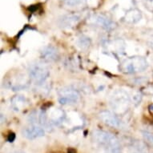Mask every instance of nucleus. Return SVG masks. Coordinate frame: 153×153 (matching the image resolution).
Returning a JSON list of instances; mask_svg holds the SVG:
<instances>
[{
    "mask_svg": "<svg viewBox=\"0 0 153 153\" xmlns=\"http://www.w3.org/2000/svg\"><path fill=\"white\" fill-rule=\"evenodd\" d=\"M148 67L147 59L142 56H133L122 62L120 69L122 72L127 74L141 72L145 71Z\"/></svg>",
    "mask_w": 153,
    "mask_h": 153,
    "instance_id": "1",
    "label": "nucleus"
},
{
    "mask_svg": "<svg viewBox=\"0 0 153 153\" xmlns=\"http://www.w3.org/2000/svg\"><path fill=\"white\" fill-rule=\"evenodd\" d=\"M131 103V97L126 91L117 90L113 93L111 98V105L116 111H125Z\"/></svg>",
    "mask_w": 153,
    "mask_h": 153,
    "instance_id": "2",
    "label": "nucleus"
},
{
    "mask_svg": "<svg viewBox=\"0 0 153 153\" xmlns=\"http://www.w3.org/2000/svg\"><path fill=\"white\" fill-rule=\"evenodd\" d=\"M49 75V69L42 63H34L29 68V75L30 79L38 85L43 84L48 79Z\"/></svg>",
    "mask_w": 153,
    "mask_h": 153,
    "instance_id": "3",
    "label": "nucleus"
},
{
    "mask_svg": "<svg viewBox=\"0 0 153 153\" xmlns=\"http://www.w3.org/2000/svg\"><path fill=\"white\" fill-rule=\"evenodd\" d=\"M93 139L99 144L104 147V150L115 146L120 145L116 136L104 131H95L93 132Z\"/></svg>",
    "mask_w": 153,
    "mask_h": 153,
    "instance_id": "4",
    "label": "nucleus"
},
{
    "mask_svg": "<svg viewBox=\"0 0 153 153\" xmlns=\"http://www.w3.org/2000/svg\"><path fill=\"white\" fill-rule=\"evenodd\" d=\"M80 95L79 93L75 89L68 88L63 89L59 92V102L63 105L76 103L79 100Z\"/></svg>",
    "mask_w": 153,
    "mask_h": 153,
    "instance_id": "5",
    "label": "nucleus"
},
{
    "mask_svg": "<svg viewBox=\"0 0 153 153\" xmlns=\"http://www.w3.org/2000/svg\"><path fill=\"white\" fill-rule=\"evenodd\" d=\"M23 136H25L26 138L28 140H35V139L39 138L42 137L45 135V131L39 125H36V124H33L26 128L23 131Z\"/></svg>",
    "mask_w": 153,
    "mask_h": 153,
    "instance_id": "6",
    "label": "nucleus"
},
{
    "mask_svg": "<svg viewBox=\"0 0 153 153\" xmlns=\"http://www.w3.org/2000/svg\"><path fill=\"white\" fill-rule=\"evenodd\" d=\"M100 119L103 121V123L107 125L112 127V128H118L120 124V121L116 116V114H114L109 111H103L100 113Z\"/></svg>",
    "mask_w": 153,
    "mask_h": 153,
    "instance_id": "7",
    "label": "nucleus"
},
{
    "mask_svg": "<svg viewBox=\"0 0 153 153\" xmlns=\"http://www.w3.org/2000/svg\"><path fill=\"white\" fill-rule=\"evenodd\" d=\"M41 58L47 62H54L58 60L59 58V54L57 49L53 46H46L41 51Z\"/></svg>",
    "mask_w": 153,
    "mask_h": 153,
    "instance_id": "8",
    "label": "nucleus"
},
{
    "mask_svg": "<svg viewBox=\"0 0 153 153\" xmlns=\"http://www.w3.org/2000/svg\"><path fill=\"white\" fill-rule=\"evenodd\" d=\"M91 20L95 25H98L106 30H111L115 27V23L111 20L109 18L103 15H93Z\"/></svg>",
    "mask_w": 153,
    "mask_h": 153,
    "instance_id": "9",
    "label": "nucleus"
},
{
    "mask_svg": "<svg viewBox=\"0 0 153 153\" xmlns=\"http://www.w3.org/2000/svg\"><path fill=\"white\" fill-rule=\"evenodd\" d=\"M79 22V16L77 15H68L59 20V25L63 28H72Z\"/></svg>",
    "mask_w": 153,
    "mask_h": 153,
    "instance_id": "10",
    "label": "nucleus"
},
{
    "mask_svg": "<svg viewBox=\"0 0 153 153\" xmlns=\"http://www.w3.org/2000/svg\"><path fill=\"white\" fill-rule=\"evenodd\" d=\"M141 19H142V13L140 10L136 8H133L128 10L123 17V19L126 23H131V24L138 23Z\"/></svg>",
    "mask_w": 153,
    "mask_h": 153,
    "instance_id": "11",
    "label": "nucleus"
},
{
    "mask_svg": "<svg viewBox=\"0 0 153 153\" xmlns=\"http://www.w3.org/2000/svg\"><path fill=\"white\" fill-rule=\"evenodd\" d=\"M27 104V99L23 95H15L10 100V106L14 111H19Z\"/></svg>",
    "mask_w": 153,
    "mask_h": 153,
    "instance_id": "12",
    "label": "nucleus"
},
{
    "mask_svg": "<svg viewBox=\"0 0 153 153\" xmlns=\"http://www.w3.org/2000/svg\"><path fill=\"white\" fill-rule=\"evenodd\" d=\"M77 44L81 49H87L90 47L91 45V40L87 36L82 35L79 38L78 40H77Z\"/></svg>",
    "mask_w": 153,
    "mask_h": 153,
    "instance_id": "13",
    "label": "nucleus"
},
{
    "mask_svg": "<svg viewBox=\"0 0 153 153\" xmlns=\"http://www.w3.org/2000/svg\"><path fill=\"white\" fill-rule=\"evenodd\" d=\"M87 0H64V4L70 7H75L84 4Z\"/></svg>",
    "mask_w": 153,
    "mask_h": 153,
    "instance_id": "14",
    "label": "nucleus"
},
{
    "mask_svg": "<svg viewBox=\"0 0 153 153\" xmlns=\"http://www.w3.org/2000/svg\"><path fill=\"white\" fill-rule=\"evenodd\" d=\"M142 136L146 143L153 148V133L149 131H142Z\"/></svg>",
    "mask_w": 153,
    "mask_h": 153,
    "instance_id": "15",
    "label": "nucleus"
},
{
    "mask_svg": "<svg viewBox=\"0 0 153 153\" xmlns=\"http://www.w3.org/2000/svg\"><path fill=\"white\" fill-rule=\"evenodd\" d=\"M133 149H135L137 153H146L147 150H146V147L144 144L140 142H136V143L133 144Z\"/></svg>",
    "mask_w": 153,
    "mask_h": 153,
    "instance_id": "16",
    "label": "nucleus"
},
{
    "mask_svg": "<svg viewBox=\"0 0 153 153\" xmlns=\"http://www.w3.org/2000/svg\"><path fill=\"white\" fill-rule=\"evenodd\" d=\"M104 151H105L104 153H121V147L120 145H117L112 147V148H108V149H106Z\"/></svg>",
    "mask_w": 153,
    "mask_h": 153,
    "instance_id": "17",
    "label": "nucleus"
},
{
    "mask_svg": "<svg viewBox=\"0 0 153 153\" xmlns=\"http://www.w3.org/2000/svg\"><path fill=\"white\" fill-rule=\"evenodd\" d=\"M145 8L150 12H153V0H145L143 3Z\"/></svg>",
    "mask_w": 153,
    "mask_h": 153,
    "instance_id": "18",
    "label": "nucleus"
},
{
    "mask_svg": "<svg viewBox=\"0 0 153 153\" xmlns=\"http://www.w3.org/2000/svg\"><path fill=\"white\" fill-rule=\"evenodd\" d=\"M15 140V134L14 132H10L7 136V141L10 143H13Z\"/></svg>",
    "mask_w": 153,
    "mask_h": 153,
    "instance_id": "19",
    "label": "nucleus"
},
{
    "mask_svg": "<svg viewBox=\"0 0 153 153\" xmlns=\"http://www.w3.org/2000/svg\"><path fill=\"white\" fill-rule=\"evenodd\" d=\"M149 45H150L151 48H153V35L151 36V38L149 39Z\"/></svg>",
    "mask_w": 153,
    "mask_h": 153,
    "instance_id": "20",
    "label": "nucleus"
},
{
    "mask_svg": "<svg viewBox=\"0 0 153 153\" xmlns=\"http://www.w3.org/2000/svg\"><path fill=\"white\" fill-rule=\"evenodd\" d=\"M68 153H76V151L74 148H69L68 150Z\"/></svg>",
    "mask_w": 153,
    "mask_h": 153,
    "instance_id": "21",
    "label": "nucleus"
},
{
    "mask_svg": "<svg viewBox=\"0 0 153 153\" xmlns=\"http://www.w3.org/2000/svg\"><path fill=\"white\" fill-rule=\"evenodd\" d=\"M149 111H150L151 113H153V104H151L150 106H149Z\"/></svg>",
    "mask_w": 153,
    "mask_h": 153,
    "instance_id": "22",
    "label": "nucleus"
},
{
    "mask_svg": "<svg viewBox=\"0 0 153 153\" xmlns=\"http://www.w3.org/2000/svg\"><path fill=\"white\" fill-rule=\"evenodd\" d=\"M14 153H25L24 152H22V151H16V152H15Z\"/></svg>",
    "mask_w": 153,
    "mask_h": 153,
    "instance_id": "23",
    "label": "nucleus"
}]
</instances>
